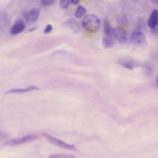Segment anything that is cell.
Returning a JSON list of instances; mask_svg holds the SVG:
<instances>
[{
	"label": "cell",
	"instance_id": "1",
	"mask_svg": "<svg viewBox=\"0 0 158 158\" xmlns=\"http://www.w3.org/2000/svg\"><path fill=\"white\" fill-rule=\"evenodd\" d=\"M83 27L90 32H96L100 28V21L99 19L92 14H88L83 18L82 20Z\"/></svg>",
	"mask_w": 158,
	"mask_h": 158
},
{
	"label": "cell",
	"instance_id": "2",
	"mask_svg": "<svg viewBox=\"0 0 158 158\" xmlns=\"http://www.w3.org/2000/svg\"><path fill=\"white\" fill-rule=\"evenodd\" d=\"M38 138H39L38 136L35 135H26L22 137L14 138V139L7 141V142L5 143L4 145L5 146H15L22 144L25 143L37 140Z\"/></svg>",
	"mask_w": 158,
	"mask_h": 158
},
{
	"label": "cell",
	"instance_id": "3",
	"mask_svg": "<svg viewBox=\"0 0 158 158\" xmlns=\"http://www.w3.org/2000/svg\"><path fill=\"white\" fill-rule=\"evenodd\" d=\"M43 135L46 137L47 141L52 144L56 146L59 147L64 148V149H68V150H77L75 147L72 145L66 143L61 140L55 138V137L50 135L47 134L45 133H43Z\"/></svg>",
	"mask_w": 158,
	"mask_h": 158
},
{
	"label": "cell",
	"instance_id": "4",
	"mask_svg": "<svg viewBox=\"0 0 158 158\" xmlns=\"http://www.w3.org/2000/svg\"><path fill=\"white\" fill-rule=\"evenodd\" d=\"M112 35L120 44H124L128 40L126 30L122 27H117L112 29Z\"/></svg>",
	"mask_w": 158,
	"mask_h": 158
},
{
	"label": "cell",
	"instance_id": "5",
	"mask_svg": "<svg viewBox=\"0 0 158 158\" xmlns=\"http://www.w3.org/2000/svg\"><path fill=\"white\" fill-rule=\"evenodd\" d=\"M146 40L144 33L140 31L134 32L131 35L130 40L132 43L136 46L143 45Z\"/></svg>",
	"mask_w": 158,
	"mask_h": 158
},
{
	"label": "cell",
	"instance_id": "6",
	"mask_svg": "<svg viewBox=\"0 0 158 158\" xmlns=\"http://www.w3.org/2000/svg\"><path fill=\"white\" fill-rule=\"evenodd\" d=\"M40 15V10L38 8L33 9L26 13L25 15V18L28 23H32L35 22L38 19Z\"/></svg>",
	"mask_w": 158,
	"mask_h": 158
},
{
	"label": "cell",
	"instance_id": "7",
	"mask_svg": "<svg viewBox=\"0 0 158 158\" xmlns=\"http://www.w3.org/2000/svg\"><path fill=\"white\" fill-rule=\"evenodd\" d=\"M148 25L152 30L157 29L158 11L157 9H155L152 12L148 19Z\"/></svg>",
	"mask_w": 158,
	"mask_h": 158
},
{
	"label": "cell",
	"instance_id": "8",
	"mask_svg": "<svg viewBox=\"0 0 158 158\" xmlns=\"http://www.w3.org/2000/svg\"><path fill=\"white\" fill-rule=\"evenodd\" d=\"M25 28V24L22 20H18L14 24V26L11 28L10 33L12 35H15L20 33L24 30Z\"/></svg>",
	"mask_w": 158,
	"mask_h": 158
},
{
	"label": "cell",
	"instance_id": "9",
	"mask_svg": "<svg viewBox=\"0 0 158 158\" xmlns=\"http://www.w3.org/2000/svg\"><path fill=\"white\" fill-rule=\"evenodd\" d=\"M40 90V88L37 86H31L27 88L24 89H18V88H13L10 89L6 93V94H21V93H27V92H31V91H34V90Z\"/></svg>",
	"mask_w": 158,
	"mask_h": 158
},
{
	"label": "cell",
	"instance_id": "10",
	"mask_svg": "<svg viewBox=\"0 0 158 158\" xmlns=\"http://www.w3.org/2000/svg\"><path fill=\"white\" fill-rule=\"evenodd\" d=\"M113 35H104L103 39V45L105 49L111 48L114 44V40L112 37Z\"/></svg>",
	"mask_w": 158,
	"mask_h": 158
},
{
	"label": "cell",
	"instance_id": "11",
	"mask_svg": "<svg viewBox=\"0 0 158 158\" xmlns=\"http://www.w3.org/2000/svg\"><path fill=\"white\" fill-rule=\"evenodd\" d=\"M86 13V9L82 6H79L75 12V16L77 18H80Z\"/></svg>",
	"mask_w": 158,
	"mask_h": 158
},
{
	"label": "cell",
	"instance_id": "12",
	"mask_svg": "<svg viewBox=\"0 0 158 158\" xmlns=\"http://www.w3.org/2000/svg\"><path fill=\"white\" fill-rule=\"evenodd\" d=\"M68 25L75 33H78L79 31V24L76 21H74V20L70 21L68 22Z\"/></svg>",
	"mask_w": 158,
	"mask_h": 158
},
{
	"label": "cell",
	"instance_id": "13",
	"mask_svg": "<svg viewBox=\"0 0 158 158\" xmlns=\"http://www.w3.org/2000/svg\"><path fill=\"white\" fill-rule=\"evenodd\" d=\"M104 30H105V35H112V29L108 21H107L105 22Z\"/></svg>",
	"mask_w": 158,
	"mask_h": 158
},
{
	"label": "cell",
	"instance_id": "14",
	"mask_svg": "<svg viewBox=\"0 0 158 158\" xmlns=\"http://www.w3.org/2000/svg\"><path fill=\"white\" fill-rule=\"evenodd\" d=\"M49 158H77L71 155H66V154H54L49 156Z\"/></svg>",
	"mask_w": 158,
	"mask_h": 158
},
{
	"label": "cell",
	"instance_id": "15",
	"mask_svg": "<svg viewBox=\"0 0 158 158\" xmlns=\"http://www.w3.org/2000/svg\"><path fill=\"white\" fill-rule=\"evenodd\" d=\"M121 64L124 68L130 69V70H133L134 68L132 64H130V63H128V62H122V63H121Z\"/></svg>",
	"mask_w": 158,
	"mask_h": 158
},
{
	"label": "cell",
	"instance_id": "16",
	"mask_svg": "<svg viewBox=\"0 0 158 158\" xmlns=\"http://www.w3.org/2000/svg\"><path fill=\"white\" fill-rule=\"evenodd\" d=\"M70 0H61L60 5L62 8H66L69 5Z\"/></svg>",
	"mask_w": 158,
	"mask_h": 158
},
{
	"label": "cell",
	"instance_id": "17",
	"mask_svg": "<svg viewBox=\"0 0 158 158\" xmlns=\"http://www.w3.org/2000/svg\"><path fill=\"white\" fill-rule=\"evenodd\" d=\"M52 29H53V27H52V26H51L50 24H49V25H47V27L45 28V29L44 31V32L45 33H49V32H51L52 31Z\"/></svg>",
	"mask_w": 158,
	"mask_h": 158
},
{
	"label": "cell",
	"instance_id": "18",
	"mask_svg": "<svg viewBox=\"0 0 158 158\" xmlns=\"http://www.w3.org/2000/svg\"><path fill=\"white\" fill-rule=\"evenodd\" d=\"M53 1L54 0H42V3L44 5L47 6L52 3Z\"/></svg>",
	"mask_w": 158,
	"mask_h": 158
},
{
	"label": "cell",
	"instance_id": "19",
	"mask_svg": "<svg viewBox=\"0 0 158 158\" xmlns=\"http://www.w3.org/2000/svg\"><path fill=\"white\" fill-rule=\"evenodd\" d=\"M80 1V0H70V1L74 4H78L79 2Z\"/></svg>",
	"mask_w": 158,
	"mask_h": 158
},
{
	"label": "cell",
	"instance_id": "20",
	"mask_svg": "<svg viewBox=\"0 0 158 158\" xmlns=\"http://www.w3.org/2000/svg\"><path fill=\"white\" fill-rule=\"evenodd\" d=\"M5 137H6V135L2 133V132H0V139L5 138Z\"/></svg>",
	"mask_w": 158,
	"mask_h": 158
},
{
	"label": "cell",
	"instance_id": "21",
	"mask_svg": "<svg viewBox=\"0 0 158 158\" xmlns=\"http://www.w3.org/2000/svg\"><path fill=\"white\" fill-rule=\"evenodd\" d=\"M37 27H35L32 28L31 29H30L29 31H35V30H36V29H37Z\"/></svg>",
	"mask_w": 158,
	"mask_h": 158
}]
</instances>
